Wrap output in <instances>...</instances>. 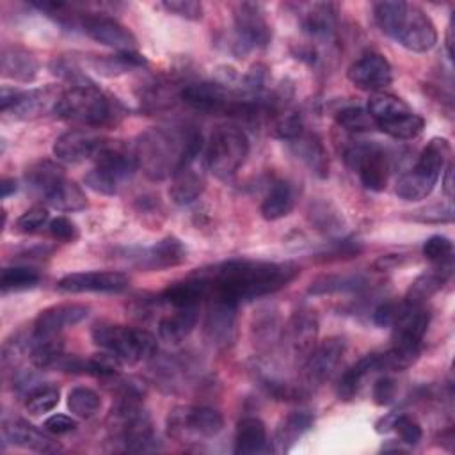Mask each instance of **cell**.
<instances>
[{
  "mask_svg": "<svg viewBox=\"0 0 455 455\" xmlns=\"http://www.w3.org/2000/svg\"><path fill=\"white\" fill-rule=\"evenodd\" d=\"M366 110L370 112V116L373 117V121L377 124V123H382V121H387L396 116L411 112V107L402 98L384 92V91H379L370 96Z\"/></svg>",
  "mask_w": 455,
  "mask_h": 455,
  "instance_id": "obj_40",
  "label": "cell"
},
{
  "mask_svg": "<svg viewBox=\"0 0 455 455\" xmlns=\"http://www.w3.org/2000/svg\"><path fill=\"white\" fill-rule=\"evenodd\" d=\"M267 444V427L256 416L242 418L235 432V448L236 455H251L263 451Z\"/></svg>",
  "mask_w": 455,
  "mask_h": 455,
  "instance_id": "obj_33",
  "label": "cell"
},
{
  "mask_svg": "<svg viewBox=\"0 0 455 455\" xmlns=\"http://www.w3.org/2000/svg\"><path fill=\"white\" fill-rule=\"evenodd\" d=\"M197 272L208 281V299L238 306L240 302L259 299L288 286L299 275V267L290 261L229 259Z\"/></svg>",
  "mask_w": 455,
  "mask_h": 455,
  "instance_id": "obj_1",
  "label": "cell"
},
{
  "mask_svg": "<svg viewBox=\"0 0 455 455\" xmlns=\"http://www.w3.org/2000/svg\"><path fill=\"white\" fill-rule=\"evenodd\" d=\"M18 94H20V89H14V87H9V85H2V89H0V110L4 114H7L9 108L14 105Z\"/></svg>",
  "mask_w": 455,
  "mask_h": 455,
  "instance_id": "obj_57",
  "label": "cell"
},
{
  "mask_svg": "<svg viewBox=\"0 0 455 455\" xmlns=\"http://www.w3.org/2000/svg\"><path fill=\"white\" fill-rule=\"evenodd\" d=\"M197 318V307H176L174 313L160 318L158 338L169 345H176L194 331Z\"/></svg>",
  "mask_w": 455,
  "mask_h": 455,
  "instance_id": "obj_31",
  "label": "cell"
},
{
  "mask_svg": "<svg viewBox=\"0 0 455 455\" xmlns=\"http://www.w3.org/2000/svg\"><path fill=\"white\" fill-rule=\"evenodd\" d=\"M101 144V139L91 130L75 128L57 137L53 144V155L64 164H80L94 156Z\"/></svg>",
  "mask_w": 455,
  "mask_h": 455,
  "instance_id": "obj_21",
  "label": "cell"
},
{
  "mask_svg": "<svg viewBox=\"0 0 455 455\" xmlns=\"http://www.w3.org/2000/svg\"><path fill=\"white\" fill-rule=\"evenodd\" d=\"M128 275L117 270H92V272H73L59 279L57 288L66 293H117L128 288Z\"/></svg>",
  "mask_w": 455,
  "mask_h": 455,
  "instance_id": "obj_17",
  "label": "cell"
},
{
  "mask_svg": "<svg viewBox=\"0 0 455 455\" xmlns=\"http://www.w3.org/2000/svg\"><path fill=\"white\" fill-rule=\"evenodd\" d=\"M451 146L444 137H434L419 153L412 169L403 172L395 187V192L403 201H419L430 196L437 185L441 172L450 162Z\"/></svg>",
  "mask_w": 455,
  "mask_h": 455,
  "instance_id": "obj_5",
  "label": "cell"
},
{
  "mask_svg": "<svg viewBox=\"0 0 455 455\" xmlns=\"http://www.w3.org/2000/svg\"><path fill=\"white\" fill-rule=\"evenodd\" d=\"M2 75L16 82H32L37 75L39 62L32 52L21 46H5L0 55Z\"/></svg>",
  "mask_w": 455,
  "mask_h": 455,
  "instance_id": "obj_29",
  "label": "cell"
},
{
  "mask_svg": "<svg viewBox=\"0 0 455 455\" xmlns=\"http://www.w3.org/2000/svg\"><path fill=\"white\" fill-rule=\"evenodd\" d=\"M89 307L76 302L55 304L43 309L32 325V336H59L66 327H73L87 318Z\"/></svg>",
  "mask_w": 455,
  "mask_h": 455,
  "instance_id": "obj_20",
  "label": "cell"
},
{
  "mask_svg": "<svg viewBox=\"0 0 455 455\" xmlns=\"http://www.w3.org/2000/svg\"><path fill=\"white\" fill-rule=\"evenodd\" d=\"M16 188H18V185H16L14 180L4 178L2 183H0V196H2V199H5V197H9L11 194H14Z\"/></svg>",
  "mask_w": 455,
  "mask_h": 455,
  "instance_id": "obj_59",
  "label": "cell"
},
{
  "mask_svg": "<svg viewBox=\"0 0 455 455\" xmlns=\"http://www.w3.org/2000/svg\"><path fill=\"white\" fill-rule=\"evenodd\" d=\"M107 428L110 439L126 451H148L156 448L151 418L140 407L139 398L117 396V402L108 412Z\"/></svg>",
  "mask_w": 455,
  "mask_h": 455,
  "instance_id": "obj_3",
  "label": "cell"
},
{
  "mask_svg": "<svg viewBox=\"0 0 455 455\" xmlns=\"http://www.w3.org/2000/svg\"><path fill=\"white\" fill-rule=\"evenodd\" d=\"M375 371H384V364H382V352L377 354H366L364 357H361L357 363H354L348 370H345L339 377V382H338V396L339 400H352L363 380L375 373Z\"/></svg>",
  "mask_w": 455,
  "mask_h": 455,
  "instance_id": "obj_27",
  "label": "cell"
},
{
  "mask_svg": "<svg viewBox=\"0 0 455 455\" xmlns=\"http://www.w3.org/2000/svg\"><path fill=\"white\" fill-rule=\"evenodd\" d=\"M64 171L60 165L50 162V160H41L36 162L34 165H30L25 172V181L27 187L39 194V196H46L60 180H64Z\"/></svg>",
  "mask_w": 455,
  "mask_h": 455,
  "instance_id": "obj_38",
  "label": "cell"
},
{
  "mask_svg": "<svg viewBox=\"0 0 455 455\" xmlns=\"http://www.w3.org/2000/svg\"><path fill=\"white\" fill-rule=\"evenodd\" d=\"M318 336V318L313 309L302 307L293 311L286 325L281 331V341L290 350V354L299 361L306 359L316 343Z\"/></svg>",
  "mask_w": 455,
  "mask_h": 455,
  "instance_id": "obj_14",
  "label": "cell"
},
{
  "mask_svg": "<svg viewBox=\"0 0 455 455\" xmlns=\"http://www.w3.org/2000/svg\"><path fill=\"white\" fill-rule=\"evenodd\" d=\"M162 304L176 307H197L204 299L210 297L208 281L196 270L187 279L172 283L160 295Z\"/></svg>",
  "mask_w": 455,
  "mask_h": 455,
  "instance_id": "obj_22",
  "label": "cell"
},
{
  "mask_svg": "<svg viewBox=\"0 0 455 455\" xmlns=\"http://www.w3.org/2000/svg\"><path fill=\"white\" fill-rule=\"evenodd\" d=\"M57 92L53 89H30V91H20L14 105L9 108V112L16 119H34L43 116L48 110L55 112V105L59 101Z\"/></svg>",
  "mask_w": 455,
  "mask_h": 455,
  "instance_id": "obj_28",
  "label": "cell"
},
{
  "mask_svg": "<svg viewBox=\"0 0 455 455\" xmlns=\"http://www.w3.org/2000/svg\"><path fill=\"white\" fill-rule=\"evenodd\" d=\"M44 201L50 208L57 212H78L87 206V197L84 190L71 180H60L46 196Z\"/></svg>",
  "mask_w": 455,
  "mask_h": 455,
  "instance_id": "obj_36",
  "label": "cell"
},
{
  "mask_svg": "<svg viewBox=\"0 0 455 455\" xmlns=\"http://www.w3.org/2000/svg\"><path fill=\"white\" fill-rule=\"evenodd\" d=\"M78 27L91 39L117 52L137 50V39L124 25L105 14H80Z\"/></svg>",
  "mask_w": 455,
  "mask_h": 455,
  "instance_id": "obj_16",
  "label": "cell"
},
{
  "mask_svg": "<svg viewBox=\"0 0 455 455\" xmlns=\"http://www.w3.org/2000/svg\"><path fill=\"white\" fill-rule=\"evenodd\" d=\"M162 7L167 12L176 14L185 20L196 21V20L203 18V5L196 0H167V2H162Z\"/></svg>",
  "mask_w": 455,
  "mask_h": 455,
  "instance_id": "obj_52",
  "label": "cell"
},
{
  "mask_svg": "<svg viewBox=\"0 0 455 455\" xmlns=\"http://www.w3.org/2000/svg\"><path fill=\"white\" fill-rule=\"evenodd\" d=\"M423 256L434 265L451 263L453 261V243L448 236L434 235L425 240Z\"/></svg>",
  "mask_w": 455,
  "mask_h": 455,
  "instance_id": "obj_46",
  "label": "cell"
},
{
  "mask_svg": "<svg viewBox=\"0 0 455 455\" xmlns=\"http://www.w3.org/2000/svg\"><path fill=\"white\" fill-rule=\"evenodd\" d=\"M48 231L55 240H60V242H75L78 238L76 224L66 217L52 219L48 224Z\"/></svg>",
  "mask_w": 455,
  "mask_h": 455,
  "instance_id": "obj_54",
  "label": "cell"
},
{
  "mask_svg": "<svg viewBox=\"0 0 455 455\" xmlns=\"http://www.w3.org/2000/svg\"><path fill=\"white\" fill-rule=\"evenodd\" d=\"M201 148L203 137L196 126H153L137 137L133 156L149 180L162 181L194 164Z\"/></svg>",
  "mask_w": 455,
  "mask_h": 455,
  "instance_id": "obj_2",
  "label": "cell"
},
{
  "mask_svg": "<svg viewBox=\"0 0 455 455\" xmlns=\"http://www.w3.org/2000/svg\"><path fill=\"white\" fill-rule=\"evenodd\" d=\"M345 354V339L331 336L322 343L315 345L306 359L300 363V380L309 391L325 384L338 370Z\"/></svg>",
  "mask_w": 455,
  "mask_h": 455,
  "instance_id": "obj_13",
  "label": "cell"
},
{
  "mask_svg": "<svg viewBox=\"0 0 455 455\" xmlns=\"http://www.w3.org/2000/svg\"><path fill=\"white\" fill-rule=\"evenodd\" d=\"M43 427H44L46 432L60 435V434L73 432L76 428V421L71 416H66V414H53V416L44 419Z\"/></svg>",
  "mask_w": 455,
  "mask_h": 455,
  "instance_id": "obj_56",
  "label": "cell"
},
{
  "mask_svg": "<svg viewBox=\"0 0 455 455\" xmlns=\"http://www.w3.org/2000/svg\"><path fill=\"white\" fill-rule=\"evenodd\" d=\"M2 435L11 444L28 448L34 451H53L57 450L55 443L44 435L37 427L32 423L21 419V418H11L4 419L2 423Z\"/></svg>",
  "mask_w": 455,
  "mask_h": 455,
  "instance_id": "obj_23",
  "label": "cell"
},
{
  "mask_svg": "<svg viewBox=\"0 0 455 455\" xmlns=\"http://www.w3.org/2000/svg\"><path fill=\"white\" fill-rule=\"evenodd\" d=\"M391 428L398 434L400 441L403 444H409V446L418 444L421 441V437H423V430H421L419 423L416 419H412L411 416H407V414L395 412Z\"/></svg>",
  "mask_w": 455,
  "mask_h": 455,
  "instance_id": "obj_48",
  "label": "cell"
},
{
  "mask_svg": "<svg viewBox=\"0 0 455 455\" xmlns=\"http://www.w3.org/2000/svg\"><path fill=\"white\" fill-rule=\"evenodd\" d=\"M389 37L411 52H428L437 43V30L432 20L416 5L405 4L395 21Z\"/></svg>",
  "mask_w": 455,
  "mask_h": 455,
  "instance_id": "obj_12",
  "label": "cell"
},
{
  "mask_svg": "<svg viewBox=\"0 0 455 455\" xmlns=\"http://www.w3.org/2000/svg\"><path fill=\"white\" fill-rule=\"evenodd\" d=\"M451 25H448V32H446V52H448V55H450V59H451Z\"/></svg>",
  "mask_w": 455,
  "mask_h": 455,
  "instance_id": "obj_60",
  "label": "cell"
},
{
  "mask_svg": "<svg viewBox=\"0 0 455 455\" xmlns=\"http://www.w3.org/2000/svg\"><path fill=\"white\" fill-rule=\"evenodd\" d=\"M48 219H50L48 208L41 206V204H34L16 219V231L32 233V231L43 228L48 222Z\"/></svg>",
  "mask_w": 455,
  "mask_h": 455,
  "instance_id": "obj_50",
  "label": "cell"
},
{
  "mask_svg": "<svg viewBox=\"0 0 455 455\" xmlns=\"http://www.w3.org/2000/svg\"><path fill=\"white\" fill-rule=\"evenodd\" d=\"M68 407L75 416L82 419H89L100 411L101 398L94 389L85 386H76L68 393Z\"/></svg>",
  "mask_w": 455,
  "mask_h": 455,
  "instance_id": "obj_42",
  "label": "cell"
},
{
  "mask_svg": "<svg viewBox=\"0 0 455 455\" xmlns=\"http://www.w3.org/2000/svg\"><path fill=\"white\" fill-rule=\"evenodd\" d=\"M204 190V176L190 165L183 167L171 178L169 197L174 204L185 206L194 203Z\"/></svg>",
  "mask_w": 455,
  "mask_h": 455,
  "instance_id": "obj_32",
  "label": "cell"
},
{
  "mask_svg": "<svg viewBox=\"0 0 455 455\" xmlns=\"http://www.w3.org/2000/svg\"><path fill=\"white\" fill-rule=\"evenodd\" d=\"M62 339L59 336H28L27 352L30 363L37 368H50L59 364L62 355Z\"/></svg>",
  "mask_w": 455,
  "mask_h": 455,
  "instance_id": "obj_37",
  "label": "cell"
},
{
  "mask_svg": "<svg viewBox=\"0 0 455 455\" xmlns=\"http://www.w3.org/2000/svg\"><path fill=\"white\" fill-rule=\"evenodd\" d=\"M411 215H405V219L425 222V224H441V222H451L453 220V208L451 204H432L419 208L416 212H409Z\"/></svg>",
  "mask_w": 455,
  "mask_h": 455,
  "instance_id": "obj_49",
  "label": "cell"
},
{
  "mask_svg": "<svg viewBox=\"0 0 455 455\" xmlns=\"http://www.w3.org/2000/svg\"><path fill=\"white\" fill-rule=\"evenodd\" d=\"M345 160L352 171L357 172L364 188L380 192L387 185L391 162L387 153L377 144L359 142L345 151Z\"/></svg>",
  "mask_w": 455,
  "mask_h": 455,
  "instance_id": "obj_10",
  "label": "cell"
},
{
  "mask_svg": "<svg viewBox=\"0 0 455 455\" xmlns=\"http://www.w3.org/2000/svg\"><path fill=\"white\" fill-rule=\"evenodd\" d=\"M121 366L123 363L107 350L92 354L89 359H85V373H91L96 377H116Z\"/></svg>",
  "mask_w": 455,
  "mask_h": 455,
  "instance_id": "obj_47",
  "label": "cell"
},
{
  "mask_svg": "<svg viewBox=\"0 0 455 455\" xmlns=\"http://www.w3.org/2000/svg\"><path fill=\"white\" fill-rule=\"evenodd\" d=\"M338 9L329 2L307 4L300 12V28L304 34L315 39H329L334 34Z\"/></svg>",
  "mask_w": 455,
  "mask_h": 455,
  "instance_id": "obj_25",
  "label": "cell"
},
{
  "mask_svg": "<svg viewBox=\"0 0 455 455\" xmlns=\"http://www.w3.org/2000/svg\"><path fill=\"white\" fill-rule=\"evenodd\" d=\"M59 389L53 387V386H37L34 387L32 391L27 393V398H25V407L30 414L34 416H39V414H44L52 409L57 407L59 403Z\"/></svg>",
  "mask_w": 455,
  "mask_h": 455,
  "instance_id": "obj_45",
  "label": "cell"
},
{
  "mask_svg": "<svg viewBox=\"0 0 455 455\" xmlns=\"http://www.w3.org/2000/svg\"><path fill=\"white\" fill-rule=\"evenodd\" d=\"M84 181H85V185L91 190H94L98 194H103V196H114L117 192V188H119V181L114 180L108 172L101 171L96 165L85 174Z\"/></svg>",
  "mask_w": 455,
  "mask_h": 455,
  "instance_id": "obj_51",
  "label": "cell"
},
{
  "mask_svg": "<svg viewBox=\"0 0 455 455\" xmlns=\"http://www.w3.org/2000/svg\"><path fill=\"white\" fill-rule=\"evenodd\" d=\"M293 206H295L293 187L288 181L279 180L268 188L267 196L261 201L259 212L267 220H279L286 217L293 210Z\"/></svg>",
  "mask_w": 455,
  "mask_h": 455,
  "instance_id": "obj_34",
  "label": "cell"
},
{
  "mask_svg": "<svg viewBox=\"0 0 455 455\" xmlns=\"http://www.w3.org/2000/svg\"><path fill=\"white\" fill-rule=\"evenodd\" d=\"M371 396L377 405H389L396 396V382L387 375L377 379L371 387Z\"/></svg>",
  "mask_w": 455,
  "mask_h": 455,
  "instance_id": "obj_55",
  "label": "cell"
},
{
  "mask_svg": "<svg viewBox=\"0 0 455 455\" xmlns=\"http://www.w3.org/2000/svg\"><path fill=\"white\" fill-rule=\"evenodd\" d=\"M347 76L357 89L379 92L393 82V69L384 55L366 53L350 64Z\"/></svg>",
  "mask_w": 455,
  "mask_h": 455,
  "instance_id": "obj_19",
  "label": "cell"
},
{
  "mask_svg": "<svg viewBox=\"0 0 455 455\" xmlns=\"http://www.w3.org/2000/svg\"><path fill=\"white\" fill-rule=\"evenodd\" d=\"M268 133L281 140H293L304 133V121L297 110L275 108L268 116Z\"/></svg>",
  "mask_w": 455,
  "mask_h": 455,
  "instance_id": "obj_39",
  "label": "cell"
},
{
  "mask_svg": "<svg viewBox=\"0 0 455 455\" xmlns=\"http://www.w3.org/2000/svg\"><path fill=\"white\" fill-rule=\"evenodd\" d=\"M368 286V281L361 274H327L320 275L307 286V293L320 297V295H332V293H348L359 291Z\"/></svg>",
  "mask_w": 455,
  "mask_h": 455,
  "instance_id": "obj_35",
  "label": "cell"
},
{
  "mask_svg": "<svg viewBox=\"0 0 455 455\" xmlns=\"http://www.w3.org/2000/svg\"><path fill=\"white\" fill-rule=\"evenodd\" d=\"M91 334L101 350L114 354L123 364L128 366L151 359L158 350L156 338L144 329L101 322L92 327Z\"/></svg>",
  "mask_w": 455,
  "mask_h": 455,
  "instance_id": "obj_6",
  "label": "cell"
},
{
  "mask_svg": "<svg viewBox=\"0 0 455 455\" xmlns=\"http://www.w3.org/2000/svg\"><path fill=\"white\" fill-rule=\"evenodd\" d=\"M249 153V139L236 126H219L210 135L204 151L208 171L219 180H229L245 162Z\"/></svg>",
  "mask_w": 455,
  "mask_h": 455,
  "instance_id": "obj_8",
  "label": "cell"
},
{
  "mask_svg": "<svg viewBox=\"0 0 455 455\" xmlns=\"http://www.w3.org/2000/svg\"><path fill=\"white\" fill-rule=\"evenodd\" d=\"M55 114L66 121L89 128L112 124L119 116L116 103L92 82L85 85H69V89L60 92Z\"/></svg>",
  "mask_w": 455,
  "mask_h": 455,
  "instance_id": "obj_4",
  "label": "cell"
},
{
  "mask_svg": "<svg viewBox=\"0 0 455 455\" xmlns=\"http://www.w3.org/2000/svg\"><path fill=\"white\" fill-rule=\"evenodd\" d=\"M180 98L194 110L204 114H226L243 117L247 110V98L240 96L236 89L219 82L188 84L180 91Z\"/></svg>",
  "mask_w": 455,
  "mask_h": 455,
  "instance_id": "obj_9",
  "label": "cell"
},
{
  "mask_svg": "<svg viewBox=\"0 0 455 455\" xmlns=\"http://www.w3.org/2000/svg\"><path fill=\"white\" fill-rule=\"evenodd\" d=\"M39 279H41V275L34 268L5 267L0 275V288H2V293L23 291V290L34 288L39 283Z\"/></svg>",
  "mask_w": 455,
  "mask_h": 455,
  "instance_id": "obj_43",
  "label": "cell"
},
{
  "mask_svg": "<svg viewBox=\"0 0 455 455\" xmlns=\"http://www.w3.org/2000/svg\"><path fill=\"white\" fill-rule=\"evenodd\" d=\"M224 428L222 414L206 405H180L167 416V434L183 444H196L219 435Z\"/></svg>",
  "mask_w": 455,
  "mask_h": 455,
  "instance_id": "obj_7",
  "label": "cell"
},
{
  "mask_svg": "<svg viewBox=\"0 0 455 455\" xmlns=\"http://www.w3.org/2000/svg\"><path fill=\"white\" fill-rule=\"evenodd\" d=\"M315 418L307 411H293L286 414L275 428L274 434V451L286 453L290 451L295 443L313 427Z\"/></svg>",
  "mask_w": 455,
  "mask_h": 455,
  "instance_id": "obj_30",
  "label": "cell"
},
{
  "mask_svg": "<svg viewBox=\"0 0 455 455\" xmlns=\"http://www.w3.org/2000/svg\"><path fill=\"white\" fill-rule=\"evenodd\" d=\"M236 304L210 299L204 318V338L215 348H228L236 339Z\"/></svg>",
  "mask_w": 455,
  "mask_h": 455,
  "instance_id": "obj_18",
  "label": "cell"
},
{
  "mask_svg": "<svg viewBox=\"0 0 455 455\" xmlns=\"http://www.w3.org/2000/svg\"><path fill=\"white\" fill-rule=\"evenodd\" d=\"M451 272H453V261L434 265L430 270H425L412 281L403 300L412 306H423L432 295H435L448 283V279L451 277Z\"/></svg>",
  "mask_w": 455,
  "mask_h": 455,
  "instance_id": "obj_24",
  "label": "cell"
},
{
  "mask_svg": "<svg viewBox=\"0 0 455 455\" xmlns=\"http://www.w3.org/2000/svg\"><path fill=\"white\" fill-rule=\"evenodd\" d=\"M235 48L236 53H247L251 50L265 48L270 43L272 30L265 18L261 4L242 2L235 5Z\"/></svg>",
  "mask_w": 455,
  "mask_h": 455,
  "instance_id": "obj_11",
  "label": "cell"
},
{
  "mask_svg": "<svg viewBox=\"0 0 455 455\" xmlns=\"http://www.w3.org/2000/svg\"><path fill=\"white\" fill-rule=\"evenodd\" d=\"M336 123L341 128H345L347 132H354V133L370 132V130L377 128L370 112L363 107H357V105L343 107L341 110H338L336 112Z\"/></svg>",
  "mask_w": 455,
  "mask_h": 455,
  "instance_id": "obj_44",
  "label": "cell"
},
{
  "mask_svg": "<svg viewBox=\"0 0 455 455\" xmlns=\"http://www.w3.org/2000/svg\"><path fill=\"white\" fill-rule=\"evenodd\" d=\"M290 148L295 153V156L302 160L315 176H329V155L318 135L304 132L297 139L290 140Z\"/></svg>",
  "mask_w": 455,
  "mask_h": 455,
  "instance_id": "obj_26",
  "label": "cell"
},
{
  "mask_svg": "<svg viewBox=\"0 0 455 455\" xmlns=\"http://www.w3.org/2000/svg\"><path fill=\"white\" fill-rule=\"evenodd\" d=\"M443 172H444V176H443V190L451 199L453 197V164L448 162Z\"/></svg>",
  "mask_w": 455,
  "mask_h": 455,
  "instance_id": "obj_58",
  "label": "cell"
},
{
  "mask_svg": "<svg viewBox=\"0 0 455 455\" xmlns=\"http://www.w3.org/2000/svg\"><path fill=\"white\" fill-rule=\"evenodd\" d=\"M128 261L142 270H162L181 265L187 259V247L176 236H165L149 247L128 251Z\"/></svg>",
  "mask_w": 455,
  "mask_h": 455,
  "instance_id": "obj_15",
  "label": "cell"
},
{
  "mask_svg": "<svg viewBox=\"0 0 455 455\" xmlns=\"http://www.w3.org/2000/svg\"><path fill=\"white\" fill-rule=\"evenodd\" d=\"M382 133L393 137V139H400V140H409L418 137L423 128H425V119L418 114H414L412 110L402 116H396L393 119L382 121L375 124Z\"/></svg>",
  "mask_w": 455,
  "mask_h": 455,
  "instance_id": "obj_41",
  "label": "cell"
},
{
  "mask_svg": "<svg viewBox=\"0 0 455 455\" xmlns=\"http://www.w3.org/2000/svg\"><path fill=\"white\" fill-rule=\"evenodd\" d=\"M405 302L402 300H386L382 304H379L373 311V323L379 327H391L395 323V320L398 318V315L402 313Z\"/></svg>",
  "mask_w": 455,
  "mask_h": 455,
  "instance_id": "obj_53",
  "label": "cell"
}]
</instances>
